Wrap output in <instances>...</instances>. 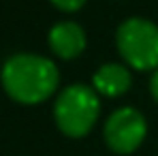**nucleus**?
Here are the masks:
<instances>
[{"label":"nucleus","instance_id":"1","mask_svg":"<svg viewBox=\"0 0 158 156\" xmlns=\"http://www.w3.org/2000/svg\"><path fill=\"white\" fill-rule=\"evenodd\" d=\"M2 88L19 105H39L47 101L60 83L58 66L36 53H15L2 66Z\"/></svg>","mask_w":158,"mask_h":156},{"label":"nucleus","instance_id":"2","mask_svg":"<svg viewBox=\"0 0 158 156\" xmlns=\"http://www.w3.org/2000/svg\"><path fill=\"white\" fill-rule=\"evenodd\" d=\"M98 113H101L98 92L83 83H75L62 90V94L56 99L53 105L56 126L60 129L62 135L71 139L85 137L94 129Z\"/></svg>","mask_w":158,"mask_h":156},{"label":"nucleus","instance_id":"3","mask_svg":"<svg viewBox=\"0 0 158 156\" xmlns=\"http://www.w3.org/2000/svg\"><path fill=\"white\" fill-rule=\"evenodd\" d=\"M115 45L122 60L137 71L158 69V26L143 17L122 22L115 32Z\"/></svg>","mask_w":158,"mask_h":156},{"label":"nucleus","instance_id":"4","mask_svg":"<svg viewBox=\"0 0 158 156\" xmlns=\"http://www.w3.org/2000/svg\"><path fill=\"white\" fill-rule=\"evenodd\" d=\"M105 143L115 154H132L148 135V122L132 107L115 109L105 122Z\"/></svg>","mask_w":158,"mask_h":156},{"label":"nucleus","instance_id":"5","mask_svg":"<svg viewBox=\"0 0 158 156\" xmlns=\"http://www.w3.org/2000/svg\"><path fill=\"white\" fill-rule=\"evenodd\" d=\"M49 47L62 60H73L85 49V32L75 22H60L49 30Z\"/></svg>","mask_w":158,"mask_h":156},{"label":"nucleus","instance_id":"6","mask_svg":"<svg viewBox=\"0 0 158 156\" xmlns=\"http://www.w3.org/2000/svg\"><path fill=\"white\" fill-rule=\"evenodd\" d=\"M94 90L98 94H105V96H120L124 92L131 90V71L124 66V64H118V62H109L103 64L96 73H94Z\"/></svg>","mask_w":158,"mask_h":156},{"label":"nucleus","instance_id":"7","mask_svg":"<svg viewBox=\"0 0 158 156\" xmlns=\"http://www.w3.org/2000/svg\"><path fill=\"white\" fill-rule=\"evenodd\" d=\"M56 9L60 11H66V13H73V11H79L88 0H49Z\"/></svg>","mask_w":158,"mask_h":156},{"label":"nucleus","instance_id":"8","mask_svg":"<svg viewBox=\"0 0 158 156\" xmlns=\"http://www.w3.org/2000/svg\"><path fill=\"white\" fill-rule=\"evenodd\" d=\"M150 92H152L154 101L158 103V69L154 71V75H152V79H150Z\"/></svg>","mask_w":158,"mask_h":156}]
</instances>
